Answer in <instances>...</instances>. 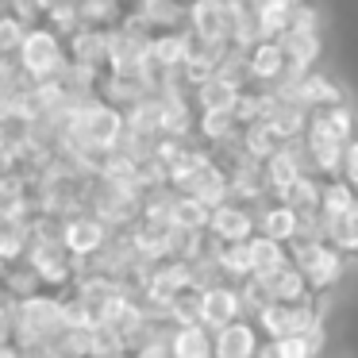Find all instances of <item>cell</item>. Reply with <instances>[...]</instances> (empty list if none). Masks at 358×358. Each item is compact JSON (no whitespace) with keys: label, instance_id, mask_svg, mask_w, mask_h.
Wrapping results in <instances>:
<instances>
[{"label":"cell","instance_id":"obj_2","mask_svg":"<svg viewBox=\"0 0 358 358\" xmlns=\"http://www.w3.org/2000/svg\"><path fill=\"white\" fill-rule=\"evenodd\" d=\"M285 250H289V262L304 273L312 293H331L339 285L343 270H347V255H339L324 239H304V235H296L293 243H285Z\"/></svg>","mask_w":358,"mask_h":358},{"label":"cell","instance_id":"obj_21","mask_svg":"<svg viewBox=\"0 0 358 358\" xmlns=\"http://www.w3.org/2000/svg\"><path fill=\"white\" fill-rule=\"evenodd\" d=\"M289 262V250L285 243H273L266 239V235H250V273H258V278H266V273L281 270V266Z\"/></svg>","mask_w":358,"mask_h":358},{"label":"cell","instance_id":"obj_16","mask_svg":"<svg viewBox=\"0 0 358 358\" xmlns=\"http://www.w3.org/2000/svg\"><path fill=\"white\" fill-rule=\"evenodd\" d=\"M324 324L304 335H281V339H262L255 358H316L324 350Z\"/></svg>","mask_w":358,"mask_h":358},{"label":"cell","instance_id":"obj_13","mask_svg":"<svg viewBox=\"0 0 358 358\" xmlns=\"http://www.w3.org/2000/svg\"><path fill=\"white\" fill-rule=\"evenodd\" d=\"M255 231L266 235V239H273V243H293L296 231H301V216H296L285 201L266 196L262 204H255Z\"/></svg>","mask_w":358,"mask_h":358},{"label":"cell","instance_id":"obj_23","mask_svg":"<svg viewBox=\"0 0 358 358\" xmlns=\"http://www.w3.org/2000/svg\"><path fill=\"white\" fill-rule=\"evenodd\" d=\"M266 281H270V289H273V301H308V296H312L304 273L296 270L293 262H285L281 270L266 273Z\"/></svg>","mask_w":358,"mask_h":358},{"label":"cell","instance_id":"obj_4","mask_svg":"<svg viewBox=\"0 0 358 358\" xmlns=\"http://www.w3.org/2000/svg\"><path fill=\"white\" fill-rule=\"evenodd\" d=\"M112 235L116 231L89 208H73V212H66V216L58 220V243L70 250L78 266L93 262V258L112 243Z\"/></svg>","mask_w":358,"mask_h":358},{"label":"cell","instance_id":"obj_6","mask_svg":"<svg viewBox=\"0 0 358 358\" xmlns=\"http://www.w3.org/2000/svg\"><path fill=\"white\" fill-rule=\"evenodd\" d=\"M185 31L204 43L231 47V0H193L185 8Z\"/></svg>","mask_w":358,"mask_h":358},{"label":"cell","instance_id":"obj_29","mask_svg":"<svg viewBox=\"0 0 358 358\" xmlns=\"http://www.w3.org/2000/svg\"><path fill=\"white\" fill-rule=\"evenodd\" d=\"M289 12L293 8H278V4H262V8H255L258 39H278V35L289 27Z\"/></svg>","mask_w":358,"mask_h":358},{"label":"cell","instance_id":"obj_3","mask_svg":"<svg viewBox=\"0 0 358 358\" xmlns=\"http://www.w3.org/2000/svg\"><path fill=\"white\" fill-rule=\"evenodd\" d=\"M12 316H16V339H50L66 327V296L55 289H39L12 304Z\"/></svg>","mask_w":358,"mask_h":358},{"label":"cell","instance_id":"obj_17","mask_svg":"<svg viewBox=\"0 0 358 358\" xmlns=\"http://www.w3.org/2000/svg\"><path fill=\"white\" fill-rule=\"evenodd\" d=\"M170 358H212V331L204 324H173L166 331Z\"/></svg>","mask_w":358,"mask_h":358},{"label":"cell","instance_id":"obj_31","mask_svg":"<svg viewBox=\"0 0 358 358\" xmlns=\"http://www.w3.org/2000/svg\"><path fill=\"white\" fill-rule=\"evenodd\" d=\"M16 347H20V358H50L47 339H16Z\"/></svg>","mask_w":358,"mask_h":358},{"label":"cell","instance_id":"obj_24","mask_svg":"<svg viewBox=\"0 0 358 358\" xmlns=\"http://www.w3.org/2000/svg\"><path fill=\"white\" fill-rule=\"evenodd\" d=\"M324 239L331 243L339 255H358V204H355L350 212H343V216H331V220H327Z\"/></svg>","mask_w":358,"mask_h":358},{"label":"cell","instance_id":"obj_25","mask_svg":"<svg viewBox=\"0 0 358 358\" xmlns=\"http://www.w3.org/2000/svg\"><path fill=\"white\" fill-rule=\"evenodd\" d=\"M120 355H127V343L112 320H101V324L89 327V358H120Z\"/></svg>","mask_w":358,"mask_h":358},{"label":"cell","instance_id":"obj_9","mask_svg":"<svg viewBox=\"0 0 358 358\" xmlns=\"http://www.w3.org/2000/svg\"><path fill=\"white\" fill-rule=\"evenodd\" d=\"M204 235H208L212 243H243L255 235V208L243 201H220L212 204L208 212V227H204Z\"/></svg>","mask_w":358,"mask_h":358},{"label":"cell","instance_id":"obj_8","mask_svg":"<svg viewBox=\"0 0 358 358\" xmlns=\"http://www.w3.org/2000/svg\"><path fill=\"white\" fill-rule=\"evenodd\" d=\"M243 316V301L235 281H212V285L196 289V320H201L208 331L231 324V320Z\"/></svg>","mask_w":358,"mask_h":358},{"label":"cell","instance_id":"obj_30","mask_svg":"<svg viewBox=\"0 0 358 358\" xmlns=\"http://www.w3.org/2000/svg\"><path fill=\"white\" fill-rule=\"evenodd\" d=\"M335 178H343L347 185L358 189V139L343 143V158H339V173H335Z\"/></svg>","mask_w":358,"mask_h":358},{"label":"cell","instance_id":"obj_19","mask_svg":"<svg viewBox=\"0 0 358 358\" xmlns=\"http://www.w3.org/2000/svg\"><path fill=\"white\" fill-rule=\"evenodd\" d=\"M78 27H112L127 16V0H73Z\"/></svg>","mask_w":358,"mask_h":358},{"label":"cell","instance_id":"obj_26","mask_svg":"<svg viewBox=\"0 0 358 358\" xmlns=\"http://www.w3.org/2000/svg\"><path fill=\"white\" fill-rule=\"evenodd\" d=\"M50 358H89V327L66 324L62 331H55L47 339Z\"/></svg>","mask_w":358,"mask_h":358},{"label":"cell","instance_id":"obj_22","mask_svg":"<svg viewBox=\"0 0 358 358\" xmlns=\"http://www.w3.org/2000/svg\"><path fill=\"white\" fill-rule=\"evenodd\" d=\"M208 204L196 201V196H185V193H173V208H170V227L178 231H204L208 227Z\"/></svg>","mask_w":358,"mask_h":358},{"label":"cell","instance_id":"obj_1","mask_svg":"<svg viewBox=\"0 0 358 358\" xmlns=\"http://www.w3.org/2000/svg\"><path fill=\"white\" fill-rule=\"evenodd\" d=\"M70 66V55H66V35L55 31L47 20L31 24L24 31V43L16 50V70L24 81L31 85H43V81H58Z\"/></svg>","mask_w":358,"mask_h":358},{"label":"cell","instance_id":"obj_12","mask_svg":"<svg viewBox=\"0 0 358 358\" xmlns=\"http://www.w3.org/2000/svg\"><path fill=\"white\" fill-rule=\"evenodd\" d=\"M258 343H262V335H258L255 320L239 316L212 331V358H255Z\"/></svg>","mask_w":358,"mask_h":358},{"label":"cell","instance_id":"obj_27","mask_svg":"<svg viewBox=\"0 0 358 358\" xmlns=\"http://www.w3.org/2000/svg\"><path fill=\"white\" fill-rule=\"evenodd\" d=\"M4 293L12 296V301H24V296H31V293H39V278H35V270L27 262H12L8 266V273H4Z\"/></svg>","mask_w":358,"mask_h":358},{"label":"cell","instance_id":"obj_33","mask_svg":"<svg viewBox=\"0 0 358 358\" xmlns=\"http://www.w3.org/2000/svg\"><path fill=\"white\" fill-rule=\"evenodd\" d=\"M4 273H8V262H4V258H0V285H4Z\"/></svg>","mask_w":358,"mask_h":358},{"label":"cell","instance_id":"obj_15","mask_svg":"<svg viewBox=\"0 0 358 358\" xmlns=\"http://www.w3.org/2000/svg\"><path fill=\"white\" fill-rule=\"evenodd\" d=\"M27 247H31V212L0 208V258L4 262H24Z\"/></svg>","mask_w":358,"mask_h":358},{"label":"cell","instance_id":"obj_5","mask_svg":"<svg viewBox=\"0 0 358 358\" xmlns=\"http://www.w3.org/2000/svg\"><path fill=\"white\" fill-rule=\"evenodd\" d=\"M24 262L35 270L39 285L43 289H55V293H66V289L78 281V270H81V266L73 262V255L58 239H31Z\"/></svg>","mask_w":358,"mask_h":358},{"label":"cell","instance_id":"obj_10","mask_svg":"<svg viewBox=\"0 0 358 358\" xmlns=\"http://www.w3.org/2000/svg\"><path fill=\"white\" fill-rule=\"evenodd\" d=\"M66 55H70V66L89 73H104L108 70V27H73L66 35Z\"/></svg>","mask_w":358,"mask_h":358},{"label":"cell","instance_id":"obj_18","mask_svg":"<svg viewBox=\"0 0 358 358\" xmlns=\"http://www.w3.org/2000/svg\"><path fill=\"white\" fill-rule=\"evenodd\" d=\"M147 58L162 70L181 73V62H185V27H170V31H155L150 35Z\"/></svg>","mask_w":358,"mask_h":358},{"label":"cell","instance_id":"obj_7","mask_svg":"<svg viewBox=\"0 0 358 358\" xmlns=\"http://www.w3.org/2000/svg\"><path fill=\"white\" fill-rule=\"evenodd\" d=\"M308 116H312V112L304 108L301 96H293L285 85H270V108H266L262 124L270 127V131L278 135L281 143L301 139L304 127H308Z\"/></svg>","mask_w":358,"mask_h":358},{"label":"cell","instance_id":"obj_11","mask_svg":"<svg viewBox=\"0 0 358 358\" xmlns=\"http://www.w3.org/2000/svg\"><path fill=\"white\" fill-rule=\"evenodd\" d=\"M243 66H247V81H250V85H262V89L278 85V81L289 73L278 39H255L250 47H243Z\"/></svg>","mask_w":358,"mask_h":358},{"label":"cell","instance_id":"obj_20","mask_svg":"<svg viewBox=\"0 0 358 358\" xmlns=\"http://www.w3.org/2000/svg\"><path fill=\"white\" fill-rule=\"evenodd\" d=\"M358 204V189L347 185L343 178H324L320 181V216H343Z\"/></svg>","mask_w":358,"mask_h":358},{"label":"cell","instance_id":"obj_28","mask_svg":"<svg viewBox=\"0 0 358 358\" xmlns=\"http://www.w3.org/2000/svg\"><path fill=\"white\" fill-rule=\"evenodd\" d=\"M27 27H31L27 20H20L16 12H8L4 4H0V58H16Z\"/></svg>","mask_w":358,"mask_h":358},{"label":"cell","instance_id":"obj_32","mask_svg":"<svg viewBox=\"0 0 358 358\" xmlns=\"http://www.w3.org/2000/svg\"><path fill=\"white\" fill-rule=\"evenodd\" d=\"M250 8H262V4H278V8H296L301 0H247Z\"/></svg>","mask_w":358,"mask_h":358},{"label":"cell","instance_id":"obj_14","mask_svg":"<svg viewBox=\"0 0 358 358\" xmlns=\"http://www.w3.org/2000/svg\"><path fill=\"white\" fill-rule=\"evenodd\" d=\"M278 43H281V55H285L289 73H304V70H312V66L320 62V55H324V39H320V31H301V27H285V31L278 35Z\"/></svg>","mask_w":358,"mask_h":358}]
</instances>
